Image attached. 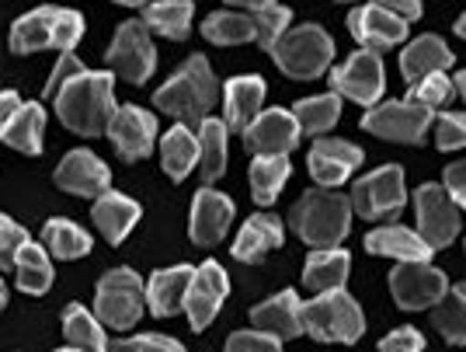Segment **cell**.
Wrapping results in <instances>:
<instances>
[{
    "instance_id": "cell-1",
    "label": "cell",
    "mask_w": 466,
    "mask_h": 352,
    "mask_svg": "<svg viewBox=\"0 0 466 352\" xmlns=\"http://www.w3.org/2000/svg\"><path fill=\"white\" fill-rule=\"evenodd\" d=\"M53 105L66 129H74L80 137H101V133H108V122L118 112L116 78L108 70H97V74L80 70L59 84Z\"/></svg>"
},
{
    "instance_id": "cell-2",
    "label": "cell",
    "mask_w": 466,
    "mask_h": 352,
    "mask_svg": "<svg viewBox=\"0 0 466 352\" xmlns=\"http://www.w3.org/2000/svg\"><path fill=\"white\" fill-rule=\"evenodd\" d=\"M216 101H219V84H216V74L206 57H192L154 95L157 109L175 116L177 122H202V119H209Z\"/></svg>"
},
{
    "instance_id": "cell-3",
    "label": "cell",
    "mask_w": 466,
    "mask_h": 352,
    "mask_svg": "<svg viewBox=\"0 0 466 352\" xmlns=\"http://www.w3.org/2000/svg\"><path fill=\"white\" fill-rule=\"evenodd\" d=\"M80 39H84V18L70 7H35L11 25V53L18 57L42 49L74 53Z\"/></svg>"
},
{
    "instance_id": "cell-4",
    "label": "cell",
    "mask_w": 466,
    "mask_h": 352,
    "mask_svg": "<svg viewBox=\"0 0 466 352\" xmlns=\"http://www.w3.org/2000/svg\"><path fill=\"white\" fill-rule=\"evenodd\" d=\"M292 231L310 248H338L351 227V202L330 189H310L292 206Z\"/></svg>"
},
{
    "instance_id": "cell-5",
    "label": "cell",
    "mask_w": 466,
    "mask_h": 352,
    "mask_svg": "<svg viewBox=\"0 0 466 352\" xmlns=\"http://www.w3.org/2000/svg\"><path fill=\"white\" fill-rule=\"evenodd\" d=\"M303 332L317 342H359L366 332L362 307L345 290L317 294L310 304H303Z\"/></svg>"
},
{
    "instance_id": "cell-6",
    "label": "cell",
    "mask_w": 466,
    "mask_h": 352,
    "mask_svg": "<svg viewBox=\"0 0 466 352\" xmlns=\"http://www.w3.org/2000/svg\"><path fill=\"white\" fill-rule=\"evenodd\" d=\"M272 57L282 74H289L296 80H313L330 67L334 42H330V36L324 28L299 25V28H292V32H286L282 39L275 42Z\"/></svg>"
},
{
    "instance_id": "cell-7",
    "label": "cell",
    "mask_w": 466,
    "mask_h": 352,
    "mask_svg": "<svg viewBox=\"0 0 466 352\" xmlns=\"http://www.w3.org/2000/svg\"><path fill=\"white\" fill-rule=\"evenodd\" d=\"M143 304H147V286L133 269H112L101 275L95 294V314L101 325L126 332L139 321Z\"/></svg>"
},
{
    "instance_id": "cell-8",
    "label": "cell",
    "mask_w": 466,
    "mask_h": 352,
    "mask_svg": "<svg viewBox=\"0 0 466 352\" xmlns=\"http://www.w3.org/2000/svg\"><path fill=\"white\" fill-rule=\"evenodd\" d=\"M404 171L397 168V164H383V168H376L372 175L359 178L355 185H351V210L359 216H366V220H390V216H397L404 210Z\"/></svg>"
},
{
    "instance_id": "cell-9",
    "label": "cell",
    "mask_w": 466,
    "mask_h": 352,
    "mask_svg": "<svg viewBox=\"0 0 466 352\" xmlns=\"http://www.w3.org/2000/svg\"><path fill=\"white\" fill-rule=\"evenodd\" d=\"M435 122V109L418 105V101H383L366 112L362 129L372 137L397 140V143H421L428 126Z\"/></svg>"
},
{
    "instance_id": "cell-10",
    "label": "cell",
    "mask_w": 466,
    "mask_h": 352,
    "mask_svg": "<svg viewBox=\"0 0 466 352\" xmlns=\"http://www.w3.org/2000/svg\"><path fill=\"white\" fill-rule=\"evenodd\" d=\"M105 59L129 84H147L150 74L157 70V49L154 39H150V28L143 21H122Z\"/></svg>"
},
{
    "instance_id": "cell-11",
    "label": "cell",
    "mask_w": 466,
    "mask_h": 352,
    "mask_svg": "<svg viewBox=\"0 0 466 352\" xmlns=\"http://www.w3.org/2000/svg\"><path fill=\"white\" fill-rule=\"evenodd\" d=\"M414 213H418V234L439 252L449 248L460 234V210L446 185H421L414 192Z\"/></svg>"
},
{
    "instance_id": "cell-12",
    "label": "cell",
    "mask_w": 466,
    "mask_h": 352,
    "mask_svg": "<svg viewBox=\"0 0 466 352\" xmlns=\"http://www.w3.org/2000/svg\"><path fill=\"white\" fill-rule=\"evenodd\" d=\"M330 88H334V95H349L351 101L372 109L380 101V95H383V88H387L380 53H372V49L351 53L341 67L330 70Z\"/></svg>"
},
{
    "instance_id": "cell-13",
    "label": "cell",
    "mask_w": 466,
    "mask_h": 352,
    "mask_svg": "<svg viewBox=\"0 0 466 352\" xmlns=\"http://www.w3.org/2000/svg\"><path fill=\"white\" fill-rule=\"evenodd\" d=\"M390 290H393V300L404 311H425V307H435L446 296L449 279L446 273L431 269L425 262H400L390 273Z\"/></svg>"
},
{
    "instance_id": "cell-14",
    "label": "cell",
    "mask_w": 466,
    "mask_h": 352,
    "mask_svg": "<svg viewBox=\"0 0 466 352\" xmlns=\"http://www.w3.org/2000/svg\"><path fill=\"white\" fill-rule=\"evenodd\" d=\"M299 122L292 112L286 109H268V112H258L254 122L244 129V143L248 150H254L258 157H275V154H286L289 157L299 143Z\"/></svg>"
},
{
    "instance_id": "cell-15",
    "label": "cell",
    "mask_w": 466,
    "mask_h": 352,
    "mask_svg": "<svg viewBox=\"0 0 466 352\" xmlns=\"http://www.w3.org/2000/svg\"><path fill=\"white\" fill-rule=\"evenodd\" d=\"M227 290H230V283H227L223 265L206 262V265L195 269L188 296H185V311H188V321H192L195 332H206L213 325V317L219 314L223 300H227Z\"/></svg>"
},
{
    "instance_id": "cell-16",
    "label": "cell",
    "mask_w": 466,
    "mask_h": 352,
    "mask_svg": "<svg viewBox=\"0 0 466 352\" xmlns=\"http://www.w3.org/2000/svg\"><path fill=\"white\" fill-rule=\"evenodd\" d=\"M56 185L63 192L97 199L112 189V171H108V164H105L101 157L91 154V150H70V154L59 160Z\"/></svg>"
},
{
    "instance_id": "cell-17",
    "label": "cell",
    "mask_w": 466,
    "mask_h": 352,
    "mask_svg": "<svg viewBox=\"0 0 466 352\" xmlns=\"http://www.w3.org/2000/svg\"><path fill=\"white\" fill-rule=\"evenodd\" d=\"M108 137H112L122 160H139L154 150L157 119L139 105H122L108 122Z\"/></svg>"
},
{
    "instance_id": "cell-18",
    "label": "cell",
    "mask_w": 466,
    "mask_h": 352,
    "mask_svg": "<svg viewBox=\"0 0 466 352\" xmlns=\"http://www.w3.org/2000/svg\"><path fill=\"white\" fill-rule=\"evenodd\" d=\"M349 28L351 36L362 42V49H372V53L393 49V46H400V39H408V21H400L376 4L355 7L349 15Z\"/></svg>"
},
{
    "instance_id": "cell-19",
    "label": "cell",
    "mask_w": 466,
    "mask_h": 352,
    "mask_svg": "<svg viewBox=\"0 0 466 352\" xmlns=\"http://www.w3.org/2000/svg\"><path fill=\"white\" fill-rule=\"evenodd\" d=\"M230 220H233L230 196H223V192H216V189H198V192H195L188 227H192V241L198 248L219 244L223 234H227V227H230Z\"/></svg>"
},
{
    "instance_id": "cell-20",
    "label": "cell",
    "mask_w": 466,
    "mask_h": 352,
    "mask_svg": "<svg viewBox=\"0 0 466 352\" xmlns=\"http://www.w3.org/2000/svg\"><path fill=\"white\" fill-rule=\"evenodd\" d=\"M307 168L317 178V185L330 189V185H341L355 168H362V150L345 140H317L307 157Z\"/></svg>"
},
{
    "instance_id": "cell-21",
    "label": "cell",
    "mask_w": 466,
    "mask_h": 352,
    "mask_svg": "<svg viewBox=\"0 0 466 352\" xmlns=\"http://www.w3.org/2000/svg\"><path fill=\"white\" fill-rule=\"evenodd\" d=\"M251 321L258 325V332H268L275 338H296L303 335V304L292 290H282L272 300L258 304L251 311Z\"/></svg>"
},
{
    "instance_id": "cell-22",
    "label": "cell",
    "mask_w": 466,
    "mask_h": 352,
    "mask_svg": "<svg viewBox=\"0 0 466 352\" xmlns=\"http://www.w3.org/2000/svg\"><path fill=\"white\" fill-rule=\"evenodd\" d=\"M446 67H452V49L439 36H421L400 53V74L408 88L425 80L428 74H446Z\"/></svg>"
},
{
    "instance_id": "cell-23",
    "label": "cell",
    "mask_w": 466,
    "mask_h": 352,
    "mask_svg": "<svg viewBox=\"0 0 466 352\" xmlns=\"http://www.w3.org/2000/svg\"><path fill=\"white\" fill-rule=\"evenodd\" d=\"M265 101V80L261 78H233L223 88V109H227V129H248Z\"/></svg>"
},
{
    "instance_id": "cell-24",
    "label": "cell",
    "mask_w": 466,
    "mask_h": 352,
    "mask_svg": "<svg viewBox=\"0 0 466 352\" xmlns=\"http://www.w3.org/2000/svg\"><path fill=\"white\" fill-rule=\"evenodd\" d=\"M95 223L97 231L108 237V244H122L139 223V202L108 189L105 196L95 199Z\"/></svg>"
},
{
    "instance_id": "cell-25",
    "label": "cell",
    "mask_w": 466,
    "mask_h": 352,
    "mask_svg": "<svg viewBox=\"0 0 466 352\" xmlns=\"http://www.w3.org/2000/svg\"><path fill=\"white\" fill-rule=\"evenodd\" d=\"M192 265H175V269H157L150 275V286H147V296H150V311L157 317H171L185 307V296H188V286H192Z\"/></svg>"
},
{
    "instance_id": "cell-26",
    "label": "cell",
    "mask_w": 466,
    "mask_h": 352,
    "mask_svg": "<svg viewBox=\"0 0 466 352\" xmlns=\"http://www.w3.org/2000/svg\"><path fill=\"white\" fill-rule=\"evenodd\" d=\"M366 252L372 254H387V258H400V262H428L431 258V244L418 231H408V227H380L366 237Z\"/></svg>"
},
{
    "instance_id": "cell-27",
    "label": "cell",
    "mask_w": 466,
    "mask_h": 352,
    "mask_svg": "<svg viewBox=\"0 0 466 352\" xmlns=\"http://www.w3.org/2000/svg\"><path fill=\"white\" fill-rule=\"evenodd\" d=\"M351 273V258L341 248H313V254L303 265V283L317 290V294H330V290H341L345 279Z\"/></svg>"
},
{
    "instance_id": "cell-28",
    "label": "cell",
    "mask_w": 466,
    "mask_h": 352,
    "mask_svg": "<svg viewBox=\"0 0 466 352\" xmlns=\"http://www.w3.org/2000/svg\"><path fill=\"white\" fill-rule=\"evenodd\" d=\"M279 244H282V220L272 213H258L240 227V234L233 241V258L254 262L261 254L275 252Z\"/></svg>"
},
{
    "instance_id": "cell-29",
    "label": "cell",
    "mask_w": 466,
    "mask_h": 352,
    "mask_svg": "<svg viewBox=\"0 0 466 352\" xmlns=\"http://www.w3.org/2000/svg\"><path fill=\"white\" fill-rule=\"evenodd\" d=\"M42 129H46V112L39 101H21V109L11 116V122L0 129V140L11 143L21 154H42Z\"/></svg>"
},
{
    "instance_id": "cell-30",
    "label": "cell",
    "mask_w": 466,
    "mask_h": 352,
    "mask_svg": "<svg viewBox=\"0 0 466 352\" xmlns=\"http://www.w3.org/2000/svg\"><path fill=\"white\" fill-rule=\"evenodd\" d=\"M63 335H66V346L77 352H108L112 342L105 338V328L97 321V314H91L84 304H70L63 311Z\"/></svg>"
},
{
    "instance_id": "cell-31",
    "label": "cell",
    "mask_w": 466,
    "mask_h": 352,
    "mask_svg": "<svg viewBox=\"0 0 466 352\" xmlns=\"http://www.w3.org/2000/svg\"><path fill=\"white\" fill-rule=\"evenodd\" d=\"M192 0H154V4H147V11H143V25L150 28V32H160L164 39H188V32H192Z\"/></svg>"
},
{
    "instance_id": "cell-32",
    "label": "cell",
    "mask_w": 466,
    "mask_h": 352,
    "mask_svg": "<svg viewBox=\"0 0 466 352\" xmlns=\"http://www.w3.org/2000/svg\"><path fill=\"white\" fill-rule=\"evenodd\" d=\"M15 275H18V290H25V294H49V286H53V262H49L46 248L35 244V241H25L15 252Z\"/></svg>"
},
{
    "instance_id": "cell-33",
    "label": "cell",
    "mask_w": 466,
    "mask_h": 352,
    "mask_svg": "<svg viewBox=\"0 0 466 352\" xmlns=\"http://www.w3.org/2000/svg\"><path fill=\"white\" fill-rule=\"evenodd\" d=\"M198 168L206 181H216L227 171V122L223 119L198 122Z\"/></svg>"
},
{
    "instance_id": "cell-34",
    "label": "cell",
    "mask_w": 466,
    "mask_h": 352,
    "mask_svg": "<svg viewBox=\"0 0 466 352\" xmlns=\"http://www.w3.org/2000/svg\"><path fill=\"white\" fill-rule=\"evenodd\" d=\"M292 116L299 122V133L303 137H324L330 126L341 116V95H317V98H303L292 105Z\"/></svg>"
},
{
    "instance_id": "cell-35",
    "label": "cell",
    "mask_w": 466,
    "mask_h": 352,
    "mask_svg": "<svg viewBox=\"0 0 466 352\" xmlns=\"http://www.w3.org/2000/svg\"><path fill=\"white\" fill-rule=\"evenodd\" d=\"M292 164L286 154H275V157H254L251 160V192L258 206H272L286 178H289Z\"/></svg>"
},
{
    "instance_id": "cell-36",
    "label": "cell",
    "mask_w": 466,
    "mask_h": 352,
    "mask_svg": "<svg viewBox=\"0 0 466 352\" xmlns=\"http://www.w3.org/2000/svg\"><path fill=\"white\" fill-rule=\"evenodd\" d=\"M160 164H164V171L175 181H181L198 164V137L188 126H175L164 137V143H160Z\"/></svg>"
},
{
    "instance_id": "cell-37",
    "label": "cell",
    "mask_w": 466,
    "mask_h": 352,
    "mask_svg": "<svg viewBox=\"0 0 466 352\" xmlns=\"http://www.w3.org/2000/svg\"><path fill=\"white\" fill-rule=\"evenodd\" d=\"M202 36L216 46H240L254 39V15L244 11H216L202 21Z\"/></svg>"
},
{
    "instance_id": "cell-38",
    "label": "cell",
    "mask_w": 466,
    "mask_h": 352,
    "mask_svg": "<svg viewBox=\"0 0 466 352\" xmlns=\"http://www.w3.org/2000/svg\"><path fill=\"white\" fill-rule=\"evenodd\" d=\"M435 328L442 332L446 342L452 346H466V283L456 290H446V296L435 304Z\"/></svg>"
},
{
    "instance_id": "cell-39",
    "label": "cell",
    "mask_w": 466,
    "mask_h": 352,
    "mask_svg": "<svg viewBox=\"0 0 466 352\" xmlns=\"http://www.w3.org/2000/svg\"><path fill=\"white\" fill-rule=\"evenodd\" d=\"M42 241L63 262L84 258V254L91 252V234H84L77 223H70V220H49L46 231H42Z\"/></svg>"
},
{
    "instance_id": "cell-40",
    "label": "cell",
    "mask_w": 466,
    "mask_h": 352,
    "mask_svg": "<svg viewBox=\"0 0 466 352\" xmlns=\"http://www.w3.org/2000/svg\"><path fill=\"white\" fill-rule=\"evenodd\" d=\"M289 18H292V11L289 7H282V4H272V7L254 11V42H261V49L272 53L275 42L289 32Z\"/></svg>"
},
{
    "instance_id": "cell-41",
    "label": "cell",
    "mask_w": 466,
    "mask_h": 352,
    "mask_svg": "<svg viewBox=\"0 0 466 352\" xmlns=\"http://www.w3.org/2000/svg\"><path fill=\"white\" fill-rule=\"evenodd\" d=\"M452 80L446 74H428L425 80H418L414 88H410V101H418V105H428V109H442L449 98H452Z\"/></svg>"
},
{
    "instance_id": "cell-42",
    "label": "cell",
    "mask_w": 466,
    "mask_h": 352,
    "mask_svg": "<svg viewBox=\"0 0 466 352\" xmlns=\"http://www.w3.org/2000/svg\"><path fill=\"white\" fill-rule=\"evenodd\" d=\"M435 140L442 150L466 147V112H446V116L435 119Z\"/></svg>"
},
{
    "instance_id": "cell-43",
    "label": "cell",
    "mask_w": 466,
    "mask_h": 352,
    "mask_svg": "<svg viewBox=\"0 0 466 352\" xmlns=\"http://www.w3.org/2000/svg\"><path fill=\"white\" fill-rule=\"evenodd\" d=\"M25 241H28L25 227L15 223L11 216L0 213V269H11L15 265V252H18Z\"/></svg>"
},
{
    "instance_id": "cell-44",
    "label": "cell",
    "mask_w": 466,
    "mask_h": 352,
    "mask_svg": "<svg viewBox=\"0 0 466 352\" xmlns=\"http://www.w3.org/2000/svg\"><path fill=\"white\" fill-rule=\"evenodd\" d=\"M108 352H185V346L167 335H137V338L116 342Z\"/></svg>"
},
{
    "instance_id": "cell-45",
    "label": "cell",
    "mask_w": 466,
    "mask_h": 352,
    "mask_svg": "<svg viewBox=\"0 0 466 352\" xmlns=\"http://www.w3.org/2000/svg\"><path fill=\"white\" fill-rule=\"evenodd\" d=\"M227 352H282V346L268 332H233Z\"/></svg>"
},
{
    "instance_id": "cell-46",
    "label": "cell",
    "mask_w": 466,
    "mask_h": 352,
    "mask_svg": "<svg viewBox=\"0 0 466 352\" xmlns=\"http://www.w3.org/2000/svg\"><path fill=\"white\" fill-rule=\"evenodd\" d=\"M425 349V338L418 328H397L380 342V352H421Z\"/></svg>"
},
{
    "instance_id": "cell-47",
    "label": "cell",
    "mask_w": 466,
    "mask_h": 352,
    "mask_svg": "<svg viewBox=\"0 0 466 352\" xmlns=\"http://www.w3.org/2000/svg\"><path fill=\"white\" fill-rule=\"evenodd\" d=\"M80 70H84V63H80L74 53H59L56 70H53V78H49V84H46V98H53V95L59 91V84L70 80L74 74H80Z\"/></svg>"
},
{
    "instance_id": "cell-48",
    "label": "cell",
    "mask_w": 466,
    "mask_h": 352,
    "mask_svg": "<svg viewBox=\"0 0 466 352\" xmlns=\"http://www.w3.org/2000/svg\"><path fill=\"white\" fill-rule=\"evenodd\" d=\"M446 192L456 199V206H466V160H456L446 168Z\"/></svg>"
},
{
    "instance_id": "cell-49",
    "label": "cell",
    "mask_w": 466,
    "mask_h": 352,
    "mask_svg": "<svg viewBox=\"0 0 466 352\" xmlns=\"http://www.w3.org/2000/svg\"><path fill=\"white\" fill-rule=\"evenodd\" d=\"M376 7H383L390 15H397L400 21H414L421 18V0H372Z\"/></svg>"
},
{
    "instance_id": "cell-50",
    "label": "cell",
    "mask_w": 466,
    "mask_h": 352,
    "mask_svg": "<svg viewBox=\"0 0 466 352\" xmlns=\"http://www.w3.org/2000/svg\"><path fill=\"white\" fill-rule=\"evenodd\" d=\"M21 109V98H18V91H0V129L11 122V116Z\"/></svg>"
},
{
    "instance_id": "cell-51",
    "label": "cell",
    "mask_w": 466,
    "mask_h": 352,
    "mask_svg": "<svg viewBox=\"0 0 466 352\" xmlns=\"http://www.w3.org/2000/svg\"><path fill=\"white\" fill-rule=\"evenodd\" d=\"M227 4H233V7H248V11H261V7L279 4V0H227Z\"/></svg>"
},
{
    "instance_id": "cell-52",
    "label": "cell",
    "mask_w": 466,
    "mask_h": 352,
    "mask_svg": "<svg viewBox=\"0 0 466 352\" xmlns=\"http://www.w3.org/2000/svg\"><path fill=\"white\" fill-rule=\"evenodd\" d=\"M452 88H456V91L463 95V101H466V70H460V74H456V84H452Z\"/></svg>"
},
{
    "instance_id": "cell-53",
    "label": "cell",
    "mask_w": 466,
    "mask_h": 352,
    "mask_svg": "<svg viewBox=\"0 0 466 352\" xmlns=\"http://www.w3.org/2000/svg\"><path fill=\"white\" fill-rule=\"evenodd\" d=\"M116 4H126V7H143V4H154V0H116Z\"/></svg>"
},
{
    "instance_id": "cell-54",
    "label": "cell",
    "mask_w": 466,
    "mask_h": 352,
    "mask_svg": "<svg viewBox=\"0 0 466 352\" xmlns=\"http://www.w3.org/2000/svg\"><path fill=\"white\" fill-rule=\"evenodd\" d=\"M456 36H460V39H466V15L456 21Z\"/></svg>"
},
{
    "instance_id": "cell-55",
    "label": "cell",
    "mask_w": 466,
    "mask_h": 352,
    "mask_svg": "<svg viewBox=\"0 0 466 352\" xmlns=\"http://www.w3.org/2000/svg\"><path fill=\"white\" fill-rule=\"evenodd\" d=\"M7 307V290H4V283H0V311Z\"/></svg>"
},
{
    "instance_id": "cell-56",
    "label": "cell",
    "mask_w": 466,
    "mask_h": 352,
    "mask_svg": "<svg viewBox=\"0 0 466 352\" xmlns=\"http://www.w3.org/2000/svg\"><path fill=\"white\" fill-rule=\"evenodd\" d=\"M59 352H77V349H59Z\"/></svg>"
},
{
    "instance_id": "cell-57",
    "label": "cell",
    "mask_w": 466,
    "mask_h": 352,
    "mask_svg": "<svg viewBox=\"0 0 466 352\" xmlns=\"http://www.w3.org/2000/svg\"><path fill=\"white\" fill-rule=\"evenodd\" d=\"M341 4H345V0H341Z\"/></svg>"
}]
</instances>
